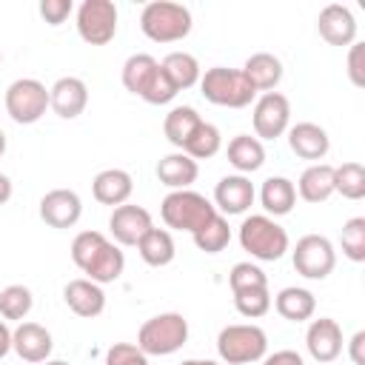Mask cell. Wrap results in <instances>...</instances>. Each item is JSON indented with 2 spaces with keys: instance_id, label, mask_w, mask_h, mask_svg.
Instances as JSON below:
<instances>
[{
  "instance_id": "cell-40",
  "label": "cell",
  "mask_w": 365,
  "mask_h": 365,
  "mask_svg": "<svg viewBox=\"0 0 365 365\" xmlns=\"http://www.w3.org/2000/svg\"><path fill=\"white\" fill-rule=\"evenodd\" d=\"M106 365H148V356L134 342H114L106 351Z\"/></svg>"
},
{
  "instance_id": "cell-49",
  "label": "cell",
  "mask_w": 365,
  "mask_h": 365,
  "mask_svg": "<svg viewBox=\"0 0 365 365\" xmlns=\"http://www.w3.org/2000/svg\"><path fill=\"white\" fill-rule=\"evenodd\" d=\"M40 365H68V362H63V359H46V362H40Z\"/></svg>"
},
{
  "instance_id": "cell-34",
  "label": "cell",
  "mask_w": 365,
  "mask_h": 365,
  "mask_svg": "<svg viewBox=\"0 0 365 365\" xmlns=\"http://www.w3.org/2000/svg\"><path fill=\"white\" fill-rule=\"evenodd\" d=\"M334 194H342L345 200H362L365 197V168L362 163H342L334 165Z\"/></svg>"
},
{
  "instance_id": "cell-22",
  "label": "cell",
  "mask_w": 365,
  "mask_h": 365,
  "mask_svg": "<svg viewBox=\"0 0 365 365\" xmlns=\"http://www.w3.org/2000/svg\"><path fill=\"white\" fill-rule=\"evenodd\" d=\"M197 174H200L197 160H191V157L182 154V151H171V154L160 157V163H157V180H160L165 188H171V191L191 188L194 180H197Z\"/></svg>"
},
{
  "instance_id": "cell-10",
  "label": "cell",
  "mask_w": 365,
  "mask_h": 365,
  "mask_svg": "<svg viewBox=\"0 0 365 365\" xmlns=\"http://www.w3.org/2000/svg\"><path fill=\"white\" fill-rule=\"evenodd\" d=\"M77 34L88 46H106L117 34V6L111 0H83L77 6Z\"/></svg>"
},
{
  "instance_id": "cell-6",
  "label": "cell",
  "mask_w": 365,
  "mask_h": 365,
  "mask_svg": "<svg viewBox=\"0 0 365 365\" xmlns=\"http://www.w3.org/2000/svg\"><path fill=\"white\" fill-rule=\"evenodd\" d=\"M217 354L225 365H251L268 354V336L254 322H234L217 334Z\"/></svg>"
},
{
  "instance_id": "cell-25",
  "label": "cell",
  "mask_w": 365,
  "mask_h": 365,
  "mask_svg": "<svg viewBox=\"0 0 365 365\" xmlns=\"http://www.w3.org/2000/svg\"><path fill=\"white\" fill-rule=\"evenodd\" d=\"M259 202H262L268 217H274V220L285 217L297 205V188L288 177H268L259 188Z\"/></svg>"
},
{
  "instance_id": "cell-19",
  "label": "cell",
  "mask_w": 365,
  "mask_h": 365,
  "mask_svg": "<svg viewBox=\"0 0 365 365\" xmlns=\"http://www.w3.org/2000/svg\"><path fill=\"white\" fill-rule=\"evenodd\" d=\"M288 148L299 157V160H311V163H319L325 160L328 148H331V137L322 125L311 123V120H302L297 125H288Z\"/></svg>"
},
{
  "instance_id": "cell-41",
  "label": "cell",
  "mask_w": 365,
  "mask_h": 365,
  "mask_svg": "<svg viewBox=\"0 0 365 365\" xmlns=\"http://www.w3.org/2000/svg\"><path fill=\"white\" fill-rule=\"evenodd\" d=\"M74 11V3L71 0H40V17L48 23V26H60L71 17Z\"/></svg>"
},
{
  "instance_id": "cell-45",
  "label": "cell",
  "mask_w": 365,
  "mask_h": 365,
  "mask_svg": "<svg viewBox=\"0 0 365 365\" xmlns=\"http://www.w3.org/2000/svg\"><path fill=\"white\" fill-rule=\"evenodd\" d=\"M11 351V328L6 325V319H0V359L9 356Z\"/></svg>"
},
{
  "instance_id": "cell-38",
  "label": "cell",
  "mask_w": 365,
  "mask_h": 365,
  "mask_svg": "<svg viewBox=\"0 0 365 365\" xmlns=\"http://www.w3.org/2000/svg\"><path fill=\"white\" fill-rule=\"evenodd\" d=\"M234 308L245 319H259L271 311V294H268V288L240 291V294H234Z\"/></svg>"
},
{
  "instance_id": "cell-4",
  "label": "cell",
  "mask_w": 365,
  "mask_h": 365,
  "mask_svg": "<svg viewBox=\"0 0 365 365\" xmlns=\"http://www.w3.org/2000/svg\"><path fill=\"white\" fill-rule=\"evenodd\" d=\"M240 245L259 262H277L288 251V234L285 228L268 217V214H251L240 222Z\"/></svg>"
},
{
  "instance_id": "cell-16",
  "label": "cell",
  "mask_w": 365,
  "mask_h": 365,
  "mask_svg": "<svg viewBox=\"0 0 365 365\" xmlns=\"http://www.w3.org/2000/svg\"><path fill=\"white\" fill-rule=\"evenodd\" d=\"M51 348H54V339L48 334V328H43L40 322H20L14 331H11V351L23 359V362H31V365H40L51 356Z\"/></svg>"
},
{
  "instance_id": "cell-44",
  "label": "cell",
  "mask_w": 365,
  "mask_h": 365,
  "mask_svg": "<svg viewBox=\"0 0 365 365\" xmlns=\"http://www.w3.org/2000/svg\"><path fill=\"white\" fill-rule=\"evenodd\" d=\"M348 356L354 365H365V331H356L348 339Z\"/></svg>"
},
{
  "instance_id": "cell-14",
  "label": "cell",
  "mask_w": 365,
  "mask_h": 365,
  "mask_svg": "<svg viewBox=\"0 0 365 365\" xmlns=\"http://www.w3.org/2000/svg\"><path fill=\"white\" fill-rule=\"evenodd\" d=\"M257 200L254 182L245 174H225L217 185H214V208L222 217H234V214H245Z\"/></svg>"
},
{
  "instance_id": "cell-26",
  "label": "cell",
  "mask_w": 365,
  "mask_h": 365,
  "mask_svg": "<svg viewBox=\"0 0 365 365\" xmlns=\"http://www.w3.org/2000/svg\"><path fill=\"white\" fill-rule=\"evenodd\" d=\"M274 308L282 319L288 322H305L314 317L317 311V297L308 291V288H299V285H288L282 288L277 297H274Z\"/></svg>"
},
{
  "instance_id": "cell-33",
  "label": "cell",
  "mask_w": 365,
  "mask_h": 365,
  "mask_svg": "<svg viewBox=\"0 0 365 365\" xmlns=\"http://www.w3.org/2000/svg\"><path fill=\"white\" fill-rule=\"evenodd\" d=\"M194 245L200 248V251H205V254H220L228 242H231V225H228V220L222 217V214H214L202 228H197L194 234Z\"/></svg>"
},
{
  "instance_id": "cell-27",
  "label": "cell",
  "mask_w": 365,
  "mask_h": 365,
  "mask_svg": "<svg viewBox=\"0 0 365 365\" xmlns=\"http://www.w3.org/2000/svg\"><path fill=\"white\" fill-rule=\"evenodd\" d=\"M228 163L237 168V174H254L262 168L265 163V145L262 140L251 137V134H237L231 143H228Z\"/></svg>"
},
{
  "instance_id": "cell-18",
  "label": "cell",
  "mask_w": 365,
  "mask_h": 365,
  "mask_svg": "<svg viewBox=\"0 0 365 365\" xmlns=\"http://www.w3.org/2000/svg\"><path fill=\"white\" fill-rule=\"evenodd\" d=\"M88 106V86L80 77H60L48 88V108L60 120H74Z\"/></svg>"
},
{
  "instance_id": "cell-2",
  "label": "cell",
  "mask_w": 365,
  "mask_h": 365,
  "mask_svg": "<svg viewBox=\"0 0 365 365\" xmlns=\"http://www.w3.org/2000/svg\"><path fill=\"white\" fill-rule=\"evenodd\" d=\"M188 342V319L180 311H163L148 317L137 331V348L145 356L177 354Z\"/></svg>"
},
{
  "instance_id": "cell-15",
  "label": "cell",
  "mask_w": 365,
  "mask_h": 365,
  "mask_svg": "<svg viewBox=\"0 0 365 365\" xmlns=\"http://www.w3.org/2000/svg\"><path fill=\"white\" fill-rule=\"evenodd\" d=\"M342 345H345V339H342V328L336 319H331V317L311 319V325L305 331V348L314 362H319V365L334 362L342 354Z\"/></svg>"
},
{
  "instance_id": "cell-21",
  "label": "cell",
  "mask_w": 365,
  "mask_h": 365,
  "mask_svg": "<svg viewBox=\"0 0 365 365\" xmlns=\"http://www.w3.org/2000/svg\"><path fill=\"white\" fill-rule=\"evenodd\" d=\"M131 191H134V180H131V174L123 171V168H103V171L91 180V194H94V200H97L100 205L117 208V205L128 202Z\"/></svg>"
},
{
  "instance_id": "cell-12",
  "label": "cell",
  "mask_w": 365,
  "mask_h": 365,
  "mask_svg": "<svg viewBox=\"0 0 365 365\" xmlns=\"http://www.w3.org/2000/svg\"><path fill=\"white\" fill-rule=\"evenodd\" d=\"M83 217V200L71 188H51L40 200V220L51 228H74Z\"/></svg>"
},
{
  "instance_id": "cell-32",
  "label": "cell",
  "mask_w": 365,
  "mask_h": 365,
  "mask_svg": "<svg viewBox=\"0 0 365 365\" xmlns=\"http://www.w3.org/2000/svg\"><path fill=\"white\" fill-rule=\"evenodd\" d=\"M157 60L151 57V54H145V51H140V54H131L125 63H123V86H125V91H131V94H143V88L148 86V80L154 77V71H157Z\"/></svg>"
},
{
  "instance_id": "cell-46",
  "label": "cell",
  "mask_w": 365,
  "mask_h": 365,
  "mask_svg": "<svg viewBox=\"0 0 365 365\" xmlns=\"http://www.w3.org/2000/svg\"><path fill=\"white\" fill-rule=\"evenodd\" d=\"M11 191H14V188H11V180H9V177L0 171V205L11 200Z\"/></svg>"
},
{
  "instance_id": "cell-42",
  "label": "cell",
  "mask_w": 365,
  "mask_h": 365,
  "mask_svg": "<svg viewBox=\"0 0 365 365\" xmlns=\"http://www.w3.org/2000/svg\"><path fill=\"white\" fill-rule=\"evenodd\" d=\"M348 77L356 88L365 86V43H351L348 46Z\"/></svg>"
},
{
  "instance_id": "cell-7",
  "label": "cell",
  "mask_w": 365,
  "mask_h": 365,
  "mask_svg": "<svg viewBox=\"0 0 365 365\" xmlns=\"http://www.w3.org/2000/svg\"><path fill=\"white\" fill-rule=\"evenodd\" d=\"M200 88L208 103L222 106V108H245L257 100V91L242 74V68L214 66L200 77Z\"/></svg>"
},
{
  "instance_id": "cell-39",
  "label": "cell",
  "mask_w": 365,
  "mask_h": 365,
  "mask_svg": "<svg viewBox=\"0 0 365 365\" xmlns=\"http://www.w3.org/2000/svg\"><path fill=\"white\" fill-rule=\"evenodd\" d=\"M180 91L174 88V83L165 77V71L157 66V71H154V77L148 80V86L143 88V100L148 103V106H165V103H171L174 97H177Z\"/></svg>"
},
{
  "instance_id": "cell-3",
  "label": "cell",
  "mask_w": 365,
  "mask_h": 365,
  "mask_svg": "<svg viewBox=\"0 0 365 365\" xmlns=\"http://www.w3.org/2000/svg\"><path fill=\"white\" fill-rule=\"evenodd\" d=\"M191 11L182 3L171 0H151L140 11V29L154 43H177L191 34Z\"/></svg>"
},
{
  "instance_id": "cell-31",
  "label": "cell",
  "mask_w": 365,
  "mask_h": 365,
  "mask_svg": "<svg viewBox=\"0 0 365 365\" xmlns=\"http://www.w3.org/2000/svg\"><path fill=\"white\" fill-rule=\"evenodd\" d=\"M222 148V134L214 123L200 120V125L191 131V137L185 140V145L180 148L182 154H188L191 160H211L217 151Z\"/></svg>"
},
{
  "instance_id": "cell-20",
  "label": "cell",
  "mask_w": 365,
  "mask_h": 365,
  "mask_svg": "<svg viewBox=\"0 0 365 365\" xmlns=\"http://www.w3.org/2000/svg\"><path fill=\"white\" fill-rule=\"evenodd\" d=\"M63 299H66L68 311L83 317V319H94V317H100L106 311V291H103V285H97V282L86 279V277H77V279L66 282Z\"/></svg>"
},
{
  "instance_id": "cell-37",
  "label": "cell",
  "mask_w": 365,
  "mask_h": 365,
  "mask_svg": "<svg viewBox=\"0 0 365 365\" xmlns=\"http://www.w3.org/2000/svg\"><path fill=\"white\" fill-rule=\"evenodd\" d=\"M228 285H231V294L254 291V288H268V277H265V271L257 262H237L231 268V274H228Z\"/></svg>"
},
{
  "instance_id": "cell-8",
  "label": "cell",
  "mask_w": 365,
  "mask_h": 365,
  "mask_svg": "<svg viewBox=\"0 0 365 365\" xmlns=\"http://www.w3.org/2000/svg\"><path fill=\"white\" fill-rule=\"evenodd\" d=\"M3 103H6V114L14 123L31 125L48 108V88L40 80H34V77H20V80L9 83Z\"/></svg>"
},
{
  "instance_id": "cell-23",
  "label": "cell",
  "mask_w": 365,
  "mask_h": 365,
  "mask_svg": "<svg viewBox=\"0 0 365 365\" xmlns=\"http://www.w3.org/2000/svg\"><path fill=\"white\" fill-rule=\"evenodd\" d=\"M294 188H297V197H302L311 205L325 202L334 194V165H328V163H311L299 174V180H297Z\"/></svg>"
},
{
  "instance_id": "cell-17",
  "label": "cell",
  "mask_w": 365,
  "mask_h": 365,
  "mask_svg": "<svg viewBox=\"0 0 365 365\" xmlns=\"http://www.w3.org/2000/svg\"><path fill=\"white\" fill-rule=\"evenodd\" d=\"M317 31L328 46H351L356 43V17L342 3H328L317 17Z\"/></svg>"
},
{
  "instance_id": "cell-35",
  "label": "cell",
  "mask_w": 365,
  "mask_h": 365,
  "mask_svg": "<svg viewBox=\"0 0 365 365\" xmlns=\"http://www.w3.org/2000/svg\"><path fill=\"white\" fill-rule=\"evenodd\" d=\"M31 305H34V297H31V291H29L26 285L14 282V285L0 288V317H3V319L23 322V319L29 317Z\"/></svg>"
},
{
  "instance_id": "cell-48",
  "label": "cell",
  "mask_w": 365,
  "mask_h": 365,
  "mask_svg": "<svg viewBox=\"0 0 365 365\" xmlns=\"http://www.w3.org/2000/svg\"><path fill=\"white\" fill-rule=\"evenodd\" d=\"M6 154V134H3V128H0V157Z\"/></svg>"
},
{
  "instance_id": "cell-24",
  "label": "cell",
  "mask_w": 365,
  "mask_h": 365,
  "mask_svg": "<svg viewBox=\"0 0 365 365\" xmlns=\"http://www.w3.org/2000/svg\"><path fill=\"white\" fill-rule=\"evenodd\" d=\"M242 74L248 77V83L254 86V91L265 94V91H274L282 80V60L271 51H257L245 60L242 66Z\"/></svg>"
},
{
  "instance_id": "cell-28",
  "label": "cell",
  "mask_w": 365,
  "mask_h": 365,
  "mask_svg": "<svg viewBox=\"0 0 365 365\" xmlns=\"http://www.w3.org/2000/svg\"><path fill=\"white\" fill-rule=\"evenodd\" d=\"M137 251H140V259L145 265H151V268H163L177 257V245H174L171 231L168 228H157V225L137 242Z\"/></svg>"
},
{
  "instance_id": "cell-29",
  "label": "cell",
  "mask_w": 365,
  "mask_h": 365,
  "mask_svg": "<svg viewBox=\"0 0 365 365\" xmlns=\"http://www.w3.org/2000/svg\"><path fill=\"white\" fill-rule=\"evenodd\" d=\"M160 68L165 71V77L174 83L177 91H185V88L197 86L200 77H202L200 60L194 54H188V51H171V54H165L163 63H160Z\"/></svg>"
},
{
  "instance_id": "cell-5",
  "label": "cell",
  "mask_w": 365,
  "mask_h": 365,
  "mask_svg": "<svg viewBox=\"0 0 365 365\" xmlns=\"http://www.w3.org/2000/svg\"><path fill=\"white\" fill-rule=\"evenodd\" d=\"M217 214L214 202L200 194V191H191V188H182V191H168L160 202V217L168 228L174 231H188L194 234L197 228H202L211 217Z\"/></svg>"
},
{
  "instance_id": "cell-9",
  "label": "cell",
  "mask_w": 365,
  "mask_h": 365,
  "mask_svg": "<svg viewBox=\"0 0 365 365\" xmlns=\"http://www.w3.org/2000/svg\"><path fill=\"white\" fill-rule=\"evenodd\" d=\"M291 262L305 279H325L336 268V248L322 234H305L291 251Z\"/></svg>"
},
{
  "instance_id": "cell-36",
  "label": "cell",
  "mask_w": 365,
  "mask_h": 365,
  "mask_svg": "<svg viewBox=\"0 0 365 365\" xmlns=\"http://www.w3.org/2000/svg\"><path fill=\"white\" fill-rule=\"evenodd\" d=\"M342 254L351 262H365V217H351L339 234Z\"/></svg>"
},
{
  "instance_id": "cell-30",
  "label": "cell",
  "mask_w": 365,
  "mask_h": 365,
  "mask_svg": "<svg viewBox=\"0 0 365 365\" xmlns=\"http://www.w3.org/2000/svg\"><path fill=\"white\" fill-rule=\"evenodd\" d=\"M200 114H197V108L194 106H174L168 114H165V120H163V134H165V140L180 151L182 145H185V140L191 137V131L200 125Z\"/></svg>"
},
{
  "instance_id": "cell-50",
  "label": "cell",
  "mask_w": 365,
  "mask_h": 365,
  "mask_svg": "<svg viewBox=\"0 0 365 365\" xmlns=\"http://www.w3.org/2000/svg\"><path fill=\"white\" fill-rule=\"evenodd\" d=\"M0 63H3V54H0Z\"/></svg>"
},
{
  "instance_id": "cell-47",
  "label": "cell",
  "mask_w": 365,
  "mask_h": 365,
  "mask_svg": "<svg viewBox=\"0 0 365 365\" xmlns=\"http://www.w3.org/2000/svg\"><path fill=\"white\" fill-rule=\"evenodd\" d=\"M180 365H217L214 359H182Z\"/></svg>"
},
{
  "instance_id": "cell-13",
  "label": "cell",
  "mask_w": 365,
  "mask_h": 365,
  "mask_svg": "<svg viewBox=\"0 0 365 365\" xmlns=\"http://www.w3.org/2000/svg\"><path fill=\"white\" fill-rule=\"evenodd\" d=\"M151 228H154L151 214L143 205H134V202L117 205L108 217V231H111L117 245H137Z\"/></svg>"
},
{
  "instance_id": "cell-1",
  "label": "cell",
  "mask_w": 365,
  "mask_h": 365,
  "mask_svg": "<svg viewBox=\"0 0 365 365\" xmlns=\"http://www.w3.org/2000/svg\"><path fill=\"white\" fill-rule=\"evenodd\" d=\"M71 259L86 274V279L97 285L120 279L125 268V254L120 251V245L100 231H80L71 240Z\"/></svg>"
},
{
  "instance_id": "cell-43",
  "label": "cell",
  "mask_w": 365,
  "mask_h": 365,
  "mask_svg": "<svg viewBox=\"0 0 365 365\" xmlns=\"http://www.w3.org/2000/svg\"><path fill=\"white\" fill-rule=\"evenodd\" d=\"M259 362H262V365H305V359H302L297 351H291V348H282V351L265 354Z\"/></svg>"
},
{
  "instance_id": "cell-11",
  "label": "cell",
  "mask_w": 365,
  "mask_h": 365,
  "mask_svg": "<svg viewBox=\"0 0 365 365\" xmlns=\"http://www.w3.org/2000/svg\"><path fill=\"white\" fill-rule=\"evenodd\" d=\"M254 137L257 140H277L291 125V103L282 91H265L254 100Z\"/></svg>"
}]
</instances>
